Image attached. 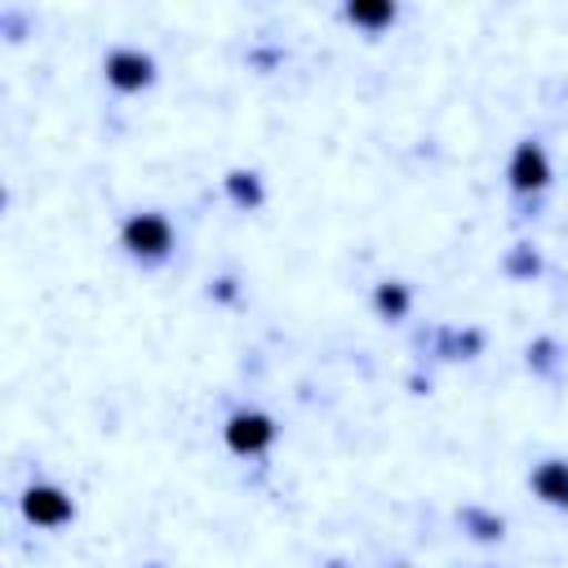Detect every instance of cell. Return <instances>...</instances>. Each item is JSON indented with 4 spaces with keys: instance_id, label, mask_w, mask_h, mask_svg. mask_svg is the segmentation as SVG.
I'll return each instance as SVG.
<instances>
[{
    "instance_id": "1",
    "label": "cell",
    "mask_w": 568,
    "mask_h": 568,
    "mask_svg": "<svg viewBox=\"0 0 568 568\" xmlns=\"http://www.w3.org/2000/svg\"><path fill=\"white\" fill-rule=\"evenodd\" d=\"M120 244H124L129 257H138V262H160V257H169V248H173V226H169L164 213H133V217H124V226H120Z\"/></svg>"
},
{
    "instance_id": "2",
    "label": "cell",
    "mask_w": 568,
    "mask_h": 568,
    "mask_svg": "<svg viewBox=\"0 0 568 568\" xmlns=\"http://www.w3.org/2000/svg\"><path fill=\"white\" fill-rule=\"evenodd\" d=\"M222 435H226V448H231V453L253 457V453L271 448V439H275V422H271L266 413H257V408H240V413L226 417Z\"/></svg>"
},
{
    "instance_id": "3",
    "label": "cell",
    "mask_w": 568,
    "mask_h": 568,
    "mask_svg": "<svg viewBox=\"0 0 568 568\" xmlns=\"http://www.w3.org/2000/svg\"><path fill=\"white\" fill-rule=\"evenodd\" d=\"M22 515L27 524H40V528H62L75 519V501L58 488V484H31L22 493Z\"/></svg>"
},
{
    "instance_id": "4",
    "label": "cell",
    "mask_w": 568,
    "mask_h": 568,
    "mask_svg": "<svg viewBox=\"0 0 568 568\" xmlns=\"http://www.w3.org/2000/svg\"><path fill=\"white\" fill-rule=\"evenodd\" d=\"M102 71H106V84L120 89V93H138V89H146L155 80L151 53H138V49H111Z\"/></svg>"
},
{
    "instance_id": "5",
    "label": "cell",
    "mask_w": 568,
    "mask_h": 568,
    "mask_svg": "<svg viewBox=\"0 0 568 568\" xmlns=\"http://www.w3.org/2000/svg\"><path fill=\"white\" fill-rule=\"evenodd\" d=\"M506 178H510V186L515 191H541L546 182H550V160H546V151L537 146V142H519L515 146V155H510V164H506Z\"/></svg>"
},
{
    "instance_id": "6",
    "label": "cell",
    "mask_w": 568,
    "mask_h": 568,
    "mask_svg": "<svg viewBox=\"0 0 568 568\" xmlns=\"http://www.w3.org/2000/svg\"><path fill=\"white\" fill-rule=\"evenodd\" d=\"M528 484H532V493H537L546 506L568 510V462H559V457L541 462V466L528 475Z\"/></svg>"
},
{
    "instance_id": "7",
    "label": "cell",
    "mask_w": 568,
    "mask_h": 568,
    "mask_svg": "<svg viewBox=\"0 0 568 568\" xmlns=\"http://www.w3.org/2000/svg\"><path fill=\"white\" fill-rule=\"evenodd\" d=\"M351 22H359V27H368V31H377V27H390L395 22V4L390 0H351L346 9H342Z\"/></svg>"
},
{
    "instance_id": "8",
    "label": "cell",
    "mask_w": 568,
    "mask_h": 568,
    "mask_svg": "<svg viewBox=\"0 0 568 568\" xmlns=\"http://www.w3.org/2000/svg\"><path fill=\"white\" fill-rule=\"evenodd\" d=\"M226 195H231L240 209H257V204H262V182H257V173H244V169L226 173Z\"/></svg>"
},
{
    "instance_id": "9",
    "label": "cell",
    "mask_w": 568,
    "mask_h": 568,
    "mask_svg": "<svg viewBox=\"0 0 568 568\" xmlns=\"http://www.w3.org/2000/svg\"><path fill=\"white\" fill-rule=\"evenodd\" d=\"M373 306H377L386 320H404V315H408V288H404V284H395V280H386V284H377Z\"/></svg>"
},
{
    "instance_id": "10",
    "label": "cell",
    "mask_w": 568,
    "mask_h": 568,
    "mask_svg": "<svg viewBox=\"0 0 568 568\" xmlns=\"http://www.w3.org/2000/svg\"><path fill=\"white\" fill-rule=\"evenodd\" d=\"M462 519L475 528V537H479V541H493V537H501V519H488V515H479V510H466Z\"/></svg>"
},
{
    "instance_id": "11",
    "label": "cell",
    "mask_w": 568,
    "mask_h": 568,
    "mask_svg": "<svg viewBox=\"0 0 568 568\" xmlns=\"http://www.w3.org/2000/svg\"><path fill=\"white\" fill-rule=\"evenodd\" d=\"M333 568H342V564H333Z\"/></svg>"
}]
</instances>
